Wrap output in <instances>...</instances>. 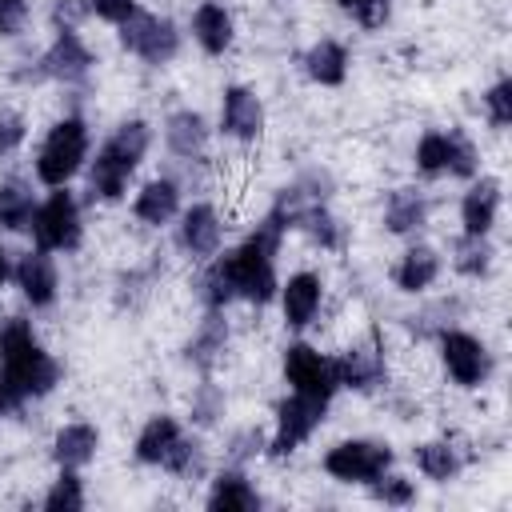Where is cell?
Wrapping results in <instances>:
<instances>
[{
    "label": "cell",
    "instance_id": "cell-42",
    "mask_svg": "<svg viewBox=\"0 0 512 512\" xmlns=\"http://www.w3.org/2000/svg\"><path fill=\"white\" fill-rule=\"evenodd\" d=\"M264 448V436L256 432V428H244V432H236L232 436V448H228V456L240 464V460H248V456H256Z\"/></svg>",
    "mask_w": 512,
    "mask_h": 512
},
{
    "label": "cell",
    "instance_id": "cell-41",
    "mask_svg": "<svg viewBox=\"0 0 512 512\" xmlns=\"http://www.w3.org/2000/svg\"><path fill=\"white\" fill-rule=\"evenodd\" d=\"M28 20V0H0V36H16Z\"/></svg>",
    "mask_w": 512,
    "mask_h": 512
},
{
    "label": "cell",
    "instance_id": "cell-43",
    "mask_svg": "<svg viewBox=\"0 0 512 512\" xmlns=\"http://www.w3.org/2000/svg\"><path fill=\"white\" fill-rule=\"evenodd\" d=\"M20 140H24V116H16V112H0V152L20 148Z\"/></svg>",
    "mask_w": 512,
    "mask_h": 512
},
{
    "label": "cell",
    "instance_id": "cell-25",
    "mask_svg": "<svg viewBox=\"0 0 512 512\" xmlns=\"http://www.w3.org/2000/svg\"><path fill=\"white\" fill-rule=\"evenodd\" d=\"M208 508H212V512H220V508L248 512V508H260V496L252 492V484H248V476H244V472H220V480L212 484Z\"/></svg>",
    "mask_w": 512,
    "mask_h": 512
},
{
    "label": "cell",
    "instance_id": "cell-16",
    "mask_svg": "<svg viewBox=\"0 0 512 512\" xmlns=\"http://www.w3.org/2000/svg\"><path fill=\"white\" fill-rule=\"evenodd\" d=\"M176 208H180V192H176L172 180H148V184L136 192V200H132L136 220L156 224V228L168 224V220L176 216Z\"/></svg>",
    "mask_w": 512,
    "mask_h": 512
},
{
    "label": "cell",
    "instance_id": "cell-18",
    "mask_svg": "<svg viewBox=\"0 0 512 512\" xmlns=\"http://www.w3.org/2000/svg\"><path fill=\"white\" fill-rule=\"evenodd\" d=\"M96 444H100V432L92 424H68V428L56 432L52 456H56L60 468H80V464H88L96 456Z\"/></svg>",
    "mask_w": 512,
    "mask_h": 512
},
{
    "label": "cell",
    "instance_id": "cell-4",
    "mask_svg": "<svg viewBox=\"0 0 512 512\" xmlns=\"http://www.w3.org/2000/svg\"><path fill=\"white\" fill-rule=\"evenodd\" d=\"M324 412H328V400H324V396L292 392L288 400H280V408H276V436H272L268 452H272V456L296 452V448L316 432V424L324 420Z\"/></svg>",
    "mask_w": 512,
    "mask_h": 512
},
{
    "label": "cell",
    "instance_id": "cell-24",
    "mask_svg": "<svg viewBox=\"0 0 512 512\" xmlns=\"http://www.w3.org/2000/svg\"><path fill=\"white\" fill-rule=\"evenodd\" d=\"M164 136H168V148H172L176 156L192 160V156H200V152H204L208 128H204V116H200V112H176V116L168 120Z\"/></svg>",
    "mask_w": 512,
    "mask_h": 512
},
{
    "label": "cell",
    "instance_id": "cell-48",
    "mask_svg": "<svg viewBox=\"0 0 512 512\" xmlns=\"http://www.w3.org/2000/svg\"><path fill=\"white\" fill-rule=\"evenodd\" d=\"M4 408H8V404H4V396H0V416H4Z\"/></svg>",
    "mask_w": 512,
    "mask_h": 512
},
{
    "label": "cell",
    "instance_id": "cell-10",
    "mask_svg": "<svg viewBox=\"0 0 512 512\" xmlns=\"http://www.w3.org/2000/svg\"><path fill=\"white\" fill-rule=\"evenodd\" d=\"M332 376H336V388L372 392L376 384H384V360H380L376 348L356 344V348H348V352H340L332 360Z\"/></svg>",
    "mask_w": 512,
    "mask_h": 512
},
{
    "label": "cell",
    "instance_id": "cell-28",
    "mask_svg": "<svg viewBox=\"0 0 512 512\" xmlns=\"http://www.w3.org/2000/svg\"><path fill=\"white\" fill-rule=\"evenodd\" d=\"M224 344H228V324H224L216 312H208V320L200 324V332L188 340V360H192L196 368H212L216 356L224 352Z\"/></svg>",
    "mask_w": 512,
    "mask_h": 512
},
{
    "label": "cell",
    "instance_id": "cell-32",
    "mask_svg": "<svg viewBox=\"0 0 512 512\" xmlns=\"http://www.w3.org/2000/svg\"><path fill=\"white\" fill-rule=\"evenodd\" d=\"M164 468L168 472H176V476H184V480H196L200 472H204V448L196 444V440H176L172 444V452L164 456Z\"/></svg>",
    "mask_w": 512,
    "mask_h": 512
},
{
    "label": "cell",
    "instance_id": "cell-8",
    "mask_svg": "<svg viewBox=\"0 0 512 512\" xmlns=\"http://www.w3.org/2000/svg\"><path fill=\"white\" fill-rule=\"evenodd\" d=\"M284 376H288L292 392H308V396H324V400H332V392H336L332 360H324L308 344H288V352H284Z\"/></svg>",
    "mask_w": 512,
    "mask_h": 512
},
{
    "label": "cell",
    "instance_id": "cell-15",
    "mask_svg": "<svg viewBox=\"0 0 512 512\" xmlns=\"http://www.w3.org/2000/svg\"><path fill=\"white\" fill-rule=\"evenodd\" d=\"M496 208H500V180L484 176L480 184L468 188L464 204H460V220L468 236H488V228L496 224Z\"/></svg>",
    "mask_w": 512,
    "mask_h": 512
},
{
    "label": "cell",
    "instance_id": "cell-36",
    "mask_svg": "<svg viewBox=\"0 0 512 512\" xmlns=\"http://www.w3.org/2000/svg\"><path fill=\"white\" fill-rule=\"evenodd\" d=\"M448 172L452 176H472L476 172V148L464 132H448Z\"/></svg>",
    "mask_w": 512,
    "mask_h": 512
},
{
    "label": "cell",
    "instance_id": "cell-21",
    "mask_svg": "<svg viewBox=\"0 0 512 512\" xmlns=\"http://www.w3.org/2000/svg\"><path fill=\"white\" fill-rule=\"evenodd\" d=\"M176 440H180V424L172 416H152L144 424V432L136 436V460L140 464H164V456L172 452Z\"/></svg>",
    "mask_w": 512,
    "mask_h": 512
},
{
    "label": "cell",
    "instance_id": "cell-40",
    "mask_svg": "<svg viewBox=\"0 0 512 512\" xmlns=\"http://www.w3.org/2000/svg\"><path fill=\"white\" fill-rule=\"evenodd\" d=\"M84 12H92L88 0H56V4H52V24H56V32H72V28L84 20Z\"/></svg>",
    "mask_w": 512,
    "mask_h": 512
},
{
    "label": "cell",
    "instance_id": "cell-46",
    "mask_svg": "<svg viewBox=\"0 0 512 512\" xmlns=\"http://www.w3.org/2000/svg\"><path fill=\"white\" fill-rule=\"evenodd\" d=\"M4 280H8V256L0 252V284H4Z\"/></svg>",
    "mask_w": 512,
    "mask_h": 512
},
{
    "label": "cell",
    "instance_id": "cell-7",
    "mask_svg": "<svg viewBox=\"0 0 512 512\" xmlns=\"http://www.w3.org/2000/svg\"><path fill=\"white\" fill-rule=\"evenodd\" d=\"M120 44L128 52H136L148 64H164L176 56L180 48V32L172 20H160L152 12H132L128 20H120Z\"/></svg>",
    "mask_w": 512,
    "mask_h": 512
},
{
    "label": "cell",
    "instance_id": "cell-9",
    "mask_svg": "<svg viewBox=\"0 0 512 512\" xmlns=\"http://www.w3.org/2000/svg\"><path fill=\"white\" fill-rule=\"evenodd\" d=\"M440 356H444L452 380L464 384V388H476L492 368L488 364V348L468 332H444L440 336Z\"/></svg>",
    "mask_w": 512,
    "mask_h": 512
},
{
    "label": "cell",
    "instance_id": "cell-5",
    "mask_svg": "<svg viewBox=\"0 0 512 512\" xmlns=\"http://www.w3.org/2000/svg\"><path fill=\"white\" fill-rule=\"evenodd\" d=\"M32 236H36V248H44V252H68L80 244V212H76L72 192L60 188L36 208Z\"/></svg>",
    "mask_w": 512,
    "mask_h": 512
},
{
    "label": "cell",
    "instance_id": "cell-45",
    "mask_svg": "<svg viewBox=\"0 0 512 512\" xmlns=\"http://www.w3.org/2000/svg\"><path fill=\"white\" fill-rule=\"evenodd\" d=\"M352 16H356L364 28H380V24L388 20V0H360V4L352 8Z\"/></svg>",
    "mask_w": 512,
    "mask_h": 512
},
{
    "label": "cell",
    "instance_id": "cell-14",
    "mask_svg": "<svg viewBox=\"0 0 512 512\" xmlns=\"http://www.w3.org/2000/svg\"><path fill=\"white\" fill-rule=\"evenodd\" d=\"M176 240H180V248H184L188 256H212L216 244H220V216H216V208H212V204L188 208L184 220H180Z\"/></svg>",
    "mask_w": 512,
    "mask_h": 512
},
{
    "label": "cell",
    "instance_id": "cell-33",
    "mask_svg": "<svg viewBox=\"0 0 512 512\" xmlns=\"http://www.w3.org/2000/svg\"><path fill=\"white\" fill-rule=\"evenodd\" d=\"M416 464H420V472L428 476V480H448L456 468H460V460H456V452L448 448V444H420V452H416Z\"/></svg>",
    "mask_w": 512,
    "mask_h": 512
},
{
    "label": "cell",
    "instance_id": "cell-44",
    "mask_svg": "<svg viewBox=\"0 0 512 512\" xmlns=\"http://www.w3.org/2000/svg\"><path fill=\"white\" fill-rule=\"evenodd\" d=\"M92 4V12L100 16V20H108V24H120V20H128L132 12H136V0H88Z\"/></svg>",
    "mask_w": 512,
    "mask_h": 512
},
{
    "label": "cell",
    "instance_id": "cell-38",
    "mask_svg": "<svg viewBox=\"0 0 512 512\" xmlns=\"http://www.w3.org/2000/svg\"><path fill=\"white\" fill-rule=\"evenodd\" d=\"M220 412H224L220 388H216V384H200V392L192 396V420H196V424H212Z\"/></svg>",
    "mask_w": 512,
    "mask_h": 512
},
{
    "label": "cell",
    "instance_id": "cell-27",
    "mask_svg": "<svg viewBox=\"0 0 512 512\" xmlns=\"http://www.w3.org/2000/svg\"><path fill=\"white\" fill-rule=\"evenodd\" d=\"M424 212H428L424 200H420L416 192L400 188V192H392L388 204H384V224H388V232L408 236V232H416V228L424 224Z\"/></svg>",
    "mask_w": 512,
    "mask_h": 512
},
{
    "label": "cell",
    "instance_id": "cell-13",
    "mask_svg": "<svg viewBox=\"0 0 512 512\" xmlns=\"http://www.w3.org/2000/svg\"><path fill=\"white\" fill-rule=\"evenodd\" d=\"M220 124H224V132H228V136H236V140H256V136H260V128H264V108H260L256 92H248V88L232 84V88L224 92Z\"/></svg>",
    "mask_w": 512,
    "mask_h": 512
},
{
    "label": "cell",
    "instance_id": "cell-19",
    "mask_svg": "<svg viewBox=\"0 0 512 512\" xmlns=\"http://www.w3.org/2000/svg\"><path fill=\"white\" fill-rule=\"evenodd\" d=\"M192 36H196V44L204 52L220 56L232 44V16L220 4H200L196 16H192Z\"/></svg>",
    "mask_w": 512,
    "mask_h": 512
},
{
    "label": "cell",
    "instance_id": "cell-34",
    "mask_svg": "<svg viewBox=\"0 0 512 512\" xmlns=\"http://www.w3.org/2000/svg\"><path fill=\"white\" fill-rule=\"evenodd\" d=\"M488 264H492V248H488V240L464 232V240L456 244V268H460L464 276H480V272H488Z\"/></svg>",
    "mask_w": 512,
    "mask_h": 512
},
{
    "label": "cell",
    "instance_id": "cell-1",
    "mask_svg": "<svg viewBox=\"0 0 512 512\" xmlns=\"http://www.w3.org/2000/svg\"><path fill=\"white\" fill-rule=\"evenodd\" d=\"M60 380V364L36 344L28 320L12 316L0 324V396L8 408H20L28 396L52 392Z\"/></svg>",
    "mask_w": 512,
    "mask_h": 512
},
{
    "label": "cell",
    "instance_id": "cell-37",
    "mask_svg": "<svg viewBox=\"0 0 512 512\" xmlns=\"http://www.w3.org/2000/svg\"><path fill=\"white\" fill-rule=\"evenodd\" d=\"M372 496L376 500H384V504H408L412 496H416V488H412V480H404V476H376L372 480Z\"/></svg>",
    "mask_w": 512,
    "mask_h": 512
},
{
    "label": "cell",
    "instance_id": "cell-17",
    "mask_svg": "<svg viewBox=\"0 0 512 512\" xmlns=\"http://www.w3.org/2000/svg\"><path fill=\"white\" fill-rule=\"evenodd\" d=\"M320 276H312V272H296L288 284H284V320H288V328H304L312 316H316V308H320Z\"/></svg>",
    "mask_w": 512,
    "mask_h": 512
},
{
    "label": "cell",
    "instance_id": "cell-22",
    "mask_svg": "<svg viewBox=\"0 0 512 512\" xmlns=\"http://www.w3.org/2000/svg\"><path fill=\"white\" fill-rule=\"evenodd\" d=\"M128 176H132V168H128L124 160H116L108 148H100L96 160H92V172H88V188H92V196H100V200H120Z\"/></svg>",
    "mask_w": 512,
    "mask_h": 512
},
{
    "label": "cell",
    "instance_id": "cell-11",
    "mask_svg": "<svg viewBox=\"0 0 512 512\" xmlns=\"http://www.w3.org/2000/svg\"><path fill=\"white\" fill-rule=\"evenodd\" d=\"M88 68H92V52L80 44L76 32H60L56 44H52V48L44 52V60H40V72L52 76V80H64V84L84 80Z\"/></svg>",
    "mask_w": 512,
    "mask_h": 512
},
{
    "label": "cell",
    "instance_id": "cell-3",
    "mask_svg": "<svg viewBox=\"0 0 512 512\" xmlns=\"http://www.w3.org/2000/svg\"><path fill=\"white\" fill-rule=\"evenodd\" d=\"M84 152H88V128H84V120L68 116L60 124H52V132L44 136L40 156H36V176L48 188H64L80 172Z\"/></svg>",
    "mask_w": 512,
    "mask_h": 512
},
{
    "label": "cell",
    "instance_id": "cell-12",
    "mask_svg": "<svg viewBox=\"0 0 512 512\" xmlns=\"http://www.w3.org/2000/svg\"><path fill=\"white\" fill-rule=\"evenodd\" d=\"M16 284H20V292H24V300L32 304V308H48L52 300H56V264H52V256L44 252V248H36V252H28V256H20V264H16Z\"/></svg>",
    "mask_w": 512,
    "mask_h": 512
},
{
    "label": "cell",
    "instance_id": "cell-26",
    "mask_svg": "<svg viewBox=\"0 0 512 512\" xmlns=\"http://www.w3.org/2000/svg\"><path fill=\"white\" fill-rule=\"evenodd\" d=\"M32 216H36V200H32V192H28L20 180L0 184V228H8V232L32 228Z\"/></svg>",
    "mask_w": 512,
    "mask_h": 512
},
{
    "label": "cell",
    "instance_id": "cell-39",
    "mask_svg": "<svg viewBox=\"0 0 512 512\" xmlns=\"http://www.w3.org/2000/svg\"><path fill=\"white\" fill-rule=\"evenodd\" d=\"M484 104H488L492 124H496V128H504V124L512 120V84H508V80L492 84V88H488V96H484Z\"/></svg>",
    "mask_w": 512,
    "mask_h": 512
},
{
    "label": "cell",
    "instance_id": "cell-30",
    "mask_svg": "<svg viewBox=\"0 0 512 512\" xmlns=\"http://www.w3.org/2000/svg\"><path fill=\"white\" fill-rule=\"evenodd\" d=\"M44 508H48V512H80V508H84V488H80L76 468H64V472H60V480H56L52 492L44 496Z\"/></svg>",
    "mask_w": 512,
    "mask_h": 512
},
{
    "label": "cell",
    "instance_id": "cell-47",
    "mask_svg": "<svg viewBox=\"0 0 512 512\" xmlns=\"http://www.w3.org/2000/svg\"><path fill=\"white\" fill-rule=\"evenodd\" d=\"M336 4H340V8H348V12H352V8H356V4H360V0H336Z\"/></svg>",
    "mask_w": 512,
    "mask_h": 512
},
{
    "label": "cell",
    "instance_id": "cell-31",
    "mask_svg": "<svg viewBox=\"0 0 512 512\" xmlns=\"http://www.w3.org/2000/svg\"><path fill=\"white\" fill-rule=\"evenodd\" d=\"M416 168L424 176H440L448 168V132H424L416 144Z\"/></svg>",
    "mask_w": 512,
    "mask_h": 512
},
{
    "label": "cell",
    "instance_id": "cell-29",
    "mask_svg": "<svg viewBox=\"0 0 512 512\" xmlns=\"http://www.w3.org/2000/svg\"><path fill=\"white\" fill-rule=\"evenodd\" d=\"M148 140H152V132H148L144 120H124V124L108 136L104 148H108L116 160H124L128 168H136V164L144 160V152H148Z\"/></svg>",
    "mask_w": 512,
    "mask_h": 512
},
{
    "label": "cell",
    "instance_id": "cell-6",
    "mask_svg": "<svg viewBox=\"0 0 512 512\" xmlns=\"http://www.w3.org/2000/svg\"><path fill=\"white\" fill-rule=\"evenodd\" d=\"M392 448L376 440H344L324 456V472L344 484H372L380 472H388Z\"/></svg>",
    "mask_w": 512,
    "mask_h": 512
},
{
    "label": "cell",
    "instance_id": "cell-35",
    "mask_svg": "<svg viewBox=\"0 0 512 512\" xmlns=\"http://www.w3.org/2000/svg\"><path fill=\"white\" fill-rule=\"evenodd\" d=\"M200 296H204V304L212 308V312H220L236 292H232V280H228V272H224V260H216L208 272H204V280H200Z\"/></svg>",
    "mask_w": 512,
    "mask_h": 512
},
{
    "label": "cell",
    "instance_id": "cell-2",
    "mask_svg": "<svg viewBox=\"0 0 512 512\" xmlns=\"http://www.w3.org/2000/svg\"><path fill=\"white\" fill-rule=\"evenodd\" d=\"M280 236H284V228H280L272 216H264V224H256V232H252L236 252L220 256L236 296H244V300H252V304H268V300H272V292H276L272 256H276V248H280Z\"/></svg>",
    "mask_w": 512,
    "mask_h": 512
},
{
    "label": "cell",
    "instance_id": "cell-20",
    "mask_svg": "<svg viewBox=\"0 0 512 512\" xmlns=\"http://www.w3.org/2000/svg\"><path fill=\"white\" fill-rule=\"evenodd\" d=\"M436 272H440V256L432 252V248H424V244H416V248H408L404 256H400V264H396V284L404 288V292H424L432 280H436Z\"/></svg>",
    "mask_w": 512,
    "mask_h": 512
},
{
    "label": "cell",
    "instance_id": "cell-23",
    "mask_svg": "<svg viewBox=\"0 0 512 512\" xmlns=\"http://www.w3.org/2000/svg\"><path fill=\"white\" fill-rule=\"evenodd\" d=\"M304 68H308V76H312L316 84H328V88H332V84H340L344 72H348V52H344V44H336V40H320V44L308 48Z\"/></svg>",
    "mask_w": 512,
    "mask_h": 512
}]
</instances>
